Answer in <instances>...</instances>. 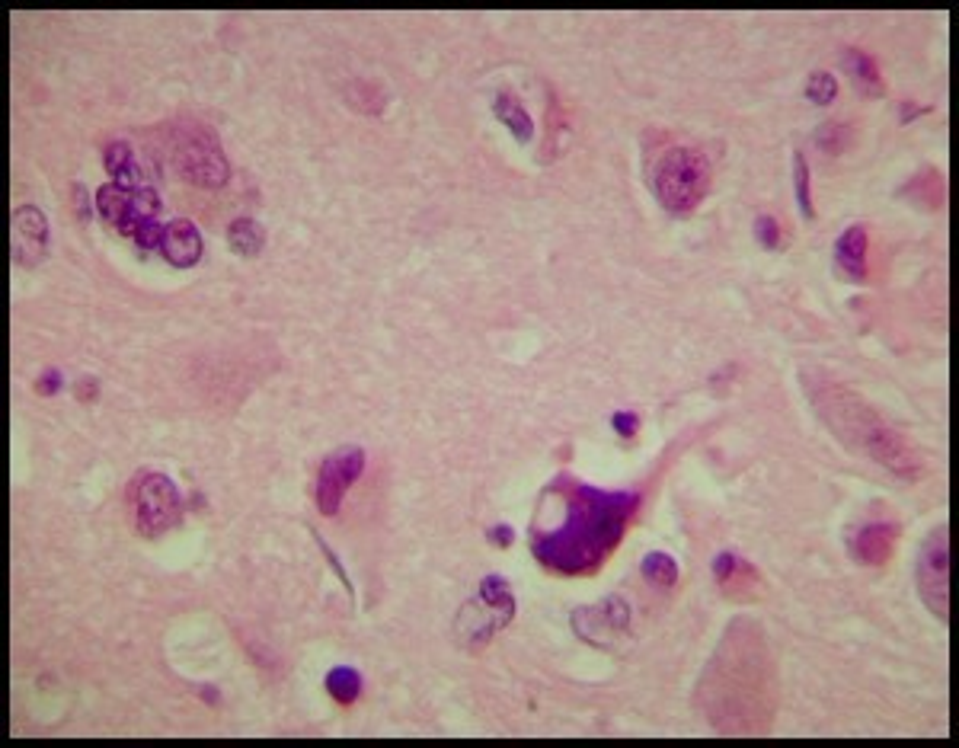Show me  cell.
I'll return each mask as SVG.
<instances>
[{
	"instance_id": "6da1fadb",
	"label": "cell",
	"mask_w": 959,
	"mask_h": 748,
	"mask_svg": "<svg viewBox=\"0 0 959 748\" xmlns=\"http://www.w3.org/2000/svg\"><path fill=\"white\" fill-rule=\"evenodd\" d=\"M541 506L557 512L560 522L538 512L528 528L534 557L554 573L579 576L592 573L601 560L611 557L630 515L637 512V496L592 490L576 480H557L544 493Z\"/></svg>"
},
{
	"instance_id": "7a4b0ae2",
	"label": "cell",
	"mask_w": 959,
	"mask_h": 748,
	"mask_svg": "<svg viewBox=\"0 0 959 748\" xmlns=\"http://www.w3.org/2000/svg\"><path fill=\"white\" fill-rule=\"evenodd\" d=\"M803 381L809 390L812 410L819 413V419L832 429L835 438H841L844 448H851L854 454H864V458L876 461L899 480H921L924 474L921 451L908 442L880 410H873L851 387L825 378L819 371H806Z\"/></svg>"
},
{
	"instance_id": "3957f363",
	"label": "cell",
	"mask_w": 959,
	"mask_h": 748,
	"mask_svg": "<svg viewBox=\"0 0 959 748\" xmlns=\"http://www.w3.org/2000/svg\"><path fill=\"white\" fill-rule=\"evenodd\" d=\"M707 688L717 691L733 717L726 720V733L752 736L765 733L774 707V675L765 649V637L755 624L739 621L729 627V637L720 649V659L707 672Z\"/></svg>"
},
{
	"instance_id": "277c9868",
	"label": "cell",
	"mask_w": 959,
	"mask_h": 748,
	"mask_svg": "<svg viewBox=\"0 0 959 748\" xmlns=\"http://www.w3.org/2000/svg\"><path fill=\"white\" fill-rule=\"evenodd\" d=\"M710 189V160L688 144L669 148L653 170V192L665 211L688 215L704 202Z\"/></svg>"
},
{
	"instance_id": "5b68a950",
	"label": "cell",
	"mask_w": 959,
	"mask_h": 748,
	"mask_svg": "<svg viewBox=\"0 0 959 748\" xmlns=\"http://www.w3.org/2000/svg\"><path fill=\"white\" fill-rule=\"evenodd\" d=\"M173 164L183 180L202 189H221L231 180L218 135L202 122H180L173 128Z\"/></svg>"
},
{
	"instance_id": "8992f818",
	"label": "cell",
	"mask_w": 959,
	"mask_h": 748,
	"mask_svg": "<svg viewBox=\"0 0 959 748\" xmlns=\"http://www.w3.org/2000/svg\"><path fill=\"white\" fill-rule=\"evenodd\" d=\"M915 579L928 611L940 617V624H947L950 621V531L947 525H937L928 534V541L921 544Z\"/></svg>"
},
{
	"instance_id": "52a82bcc",
	"label": "cell",
	"mask_w": 959,
	"mask_h": 748,
	"mask_svg": "<svg viewBox=\"0 0 959 748\" xmlns=\"http://www.w3.org/2000/svg\"><path fill=\"white\" fill-rule=\"evenodd\" d=\"M180 515H183V499L170 477L151 474L141 480L135 493V518L144 538H157V534L180 525Z\"/></svg>"
},
{
	"instance_id": "ba28073f",
	"label": "cell",
	"mask_w": 959,
	"mask_h": 748,
	"mask_svg": "<svg viewBox=\"0 0 959 748\" xmlns=\"http://www.w3.org/2000/svg\"><path fill=\"white\" fill-rule=\"evenodd\" d=\"M362 470H365V451L362 448H339L320 464L317 490H314L320 515L330 518V515H336L339 509H343L346 490L362 477Z\"/></svg>"
},
{
	"instance_id": "9c48e42d",
	"label": "cell",
	"mask_w": 959,
	"mask_h": 748,
	"mask_svg": "<svg viewBox=\"0 0 959 748\" xmlns=\"http://www.w3.org/2000/svg\"><path fill=\"white\" fill-rule=\"evenodd\" d=\"M48 253V218L36 205L13 211V263L36 269Z\"/></svg>"
},
{
	"instance_id": "30bf717a",
	"label": "cell",
	"mask_w": 959,
	"mask_h": 748,
	"mask_svg": "<svg viewBox=\"0 0 959 748\" xmlns=\"http://www.w3.org/2000/svg\"><path fill=\"white\" fill-rule=\"evenodd\" d=\"M160 253L173 269H192L202 259V234L199 227L186 218H176L164 227L160 237Z\"/></svg>"
},
{
	"instance_id": "8fae6325",
	"label": "cell",
	"mask_w": 959,
	"mask_h": 748,
	"mask_svg": "<svg viewBox=\"0 0 959 748\" xmlns=\"http://www.w3.org/2000/svg\"><path fill=\"white\" fill-rule=\"evenodd\" d=\"M896 541H899V525L870 522V525L854 531L851 554H854L857 563H864V566H883L892 557V550H896Z\"/></svg>"
},
{
	"instance_id": "7c38bea8",
	"label": "cell",
	"mask_w": 959,
	"mask_h": 748,
	"mask_svg": "<svg viewBox=\"0 0 959 748\" xmlns=\"http://www.w3.org/2000/svg\"><path fill=\"white\" fill-rule=\"evenodd\" d=\"M867 253H870V234L864 224H851L835 240V269L848 282H864L867 279Z\"/></svg>"
},
{
	"instance_id": "4fadbf2b",
	"label": "cell",
	"mask_w": 959,
	"mask_h": 748,
	"mask_svg": "<svg viewBox=\"0 0 959 748\" xmlns=\"http://www.w3.org/2000/svg\"><path fill=\"white\" fill-rule=\"evenodd\" d=\"M493 112H496V119L515 135V141L528 144V141L534 138V119H531V112L522 106V100H518L512 90H502V93L496 96Z\"/></svg>"
},
{
	"instance_id": "5bb4252c",
	"label": "cell",
	"mask_w": 959,
	"mask_h": 748,
	"mask_svg": "<svg viewBox=\"0 0 959 748\" xmlns=\"http://www.w3.org/2000/svg\"><path fill=\"white\" fill-rule=\"evenodd\" d=\"M713 576L723 585L726 592H742V585H755L758 573L752 563H745L736 550H720L717 560H713Z\"/></svg>"
},
{
	"instance_id": "9a60e30c",
	"label": "cell",
	"mask_w": 959,
	"mask_h": 748,
	"mask_svg": "<svg viewBox=\"0 0 959 748\" xmlns=\"http://www.w3.org/2000/svg\"><path fill=\"white\" fill-rule=\"evenodd\" d=\"M902 195H908V199H915V202L928 205V208H944V202H947L944 173L934 170V167H924L921 173H915L912 180H908Z\"/></svg>"
},
{
	"instance_id": "2e32d148",
	"label": "cell",
	"mask_w": 959,
	"mask_h": 748,
	"mask_svg": "<svg viewBox=\"0 0 959 748\" xmlns=\"http://www.w3.org/2000/svg\"><path fill=\"white\" fill-rule=\"evenodd\" d=\"M844 64H848L851 77L857 80V87L867 96H883L886 84H883L880 64H876L873 55H867L864 48H848V52H844Z\"/></svg>"
},
{
	"instance_id": "e0dca14e",
	"label": "cell",
	"mask_w": 959,
	"mask_h": 748,
	"mask_svg": "<svg viewBox=\"0 0 959 748\" xmlns=\"http://www.w3.org/2000/svg\"><path fill=\"white\" fill-rule=\"evenodd\" d=\"M93 202H96V211H100V218H103L109 227L122 231V224H125V218H128V202H132V189H122V186H116V183H106V186L96 189Z\"/></svg>"
},
{
	"instance_id": "ac0fdd59",
	"label": "cell",
	"mask_w": 959,
	"mask_h": 748,
	"mask_svg": "<svg viewBox=\"0 0 959 748\" xmlns=\"http://www.w3.org/2000/svg\"><path fill=\"white\" fill-rule=\"evenodd\" d=\"M480 601L486 608H490L502 627H506L512 617H515V595H512V585L502 579V576H486L480 582Z\"/></svg>"
},
{
	"instance_id": "d6986e66",
	"label": "cell",
	"mask_w": 959,
	"mask_h": 748,
	"mask_svg": "<svg viewBox=\"0 0 959 748\" xmlns=\"http://www.w3.org/2000/svg\"><path fill=\"white\" fill-rule=\"evenodd\" d=\"M227 243L234 247V253L240 256H259L266 247V231L263 224L253 218H234L231 227H227Z\"/></svg>"
},
{
	"instance_id": "ffe728a7",
	"label": "cell",
	"mask_w": 959,
	"mask_h": 748,
	"mask_svg": "<svg viewBox=\"0 0 959 748\" xmlns=\"http://www.w3.org/2000/svg\"><path fill=\"white\" fill-rule=\"evenodd\" d=\"M160 211V199L154 189H132V202H128V218L122 224L125 237H135L144 224H154Z\"/></svg>"
},
{
	"instance_id": "44dd1931",
	"label": "cell",
	"mask_w": 959,
	"mask_h": 748,
	"mask_svg": "<svg viewBox=\"0 0 959 748\" xmlns=\"http://www.w3.org/2000/svg\"><path fill=\"white\" fill-rule=\"evenodd\" d=\"M103 164H106V173L112 176V183H116V186H122V189L135 186V180H138L135 157H132V148H128L125 141H109L106 144Z\"/></svg>"
},
{
	"instance_id": "7402d4cb",
	"label": "cell",
	"mask_w": 959,
	"mask_h": 748,
	"mask_svg": "<svg viewBox=\"0 0 959 748\" xmlns=\"http://www.w3.org/2000/svg\"><path fill=\"white\" fill-rule=\"evenodd\" d=\"M327 691L336 704L352 707L362 694V675L349 669V665H336V669L327 672Z\"/></svg>"
},
{
	"instance_id": "603a6c76",
	"label": "cell",
	"mask_w": 959,
	"mask_h": 748,
	"mask_svg": "<svg viewBox=\"0 0 959 748\" xmlns=\"http://www.w3.org/2000/svg\"><path fill=\"white\" fill-rule=\"evenodd\" d=\"M640 573H643V579H649L653 585L672 589V585L678 582V563L669 554H662V550H653V554H646Z\"/></svg>"
},
{
	"instance_id": "cb8c5ba5",
	"label": "cell",
	"mask_w": 959,
	"mask_h": 748,
	"mask_svg": "<svg viewBox=\"0 0 959 748\" xmlns=\"http://www.w3.org/2000/svg\"><path fill=\"white\" fill-rule=\"evenodd\" d=\"M809 160L796 151L793 154V180H796V202H800V211H803V218L806 221H812L816 218V205H812V186H809Z\"/></svg>"
},
{
	"instance_id": "d4e9b609",
	"label": "cell",
	"mask_w": 959,
	"mask_h": 748,
	"mask_svg": "<svg viewBox=\"0 0 959 748\" xmlns=\"http://www.w3.org/2000/svg\"><path fill=\"white\" fill-rule=\"evenodd\" d=\"M851 125H844V122H828V125H822L819 132H816V144L825 151V154H841V151H848V144H851Z\"/></svg>"
},
{
	"instance_id": "484cf974",
	"label": "cell",
	"mask_w": 959,
	"mask_h": 748,
	"mask_svg": "<svg viewBox=\"0 0 959 748\" xmlns=\"http://www.w3.org/2000/svg\"><path fill=\"white\" fill-rule=\"evenodd\" d=\"M806 96L816 106H832L838 100V80L828 71H816L806 80Z\"/></svg>"
},
{
	"instance_id": "4316f807",
	"label": "cell",
	"mask_w": 959,
	"mask_h": 748,
	"mask_svg": "<svg viewBox=\"0 0 959 748\" xmlns=\"http://www.w3.org/2000/svg\"><path fill=\"white\" fill-rule=\"evenodd\" d=\"M755 240L765 250H777L780 247V224L771 215H758L755 218Z\"/></svg>"
},
{
	"instance_id": "83f0119b",
	"label": "cell",
	"mask_w": 959,
	"mask_h": 748,
	"mask_svg": "<svg viewBox=\"0 0 959 748\" xmlns=\"http://www.w3.org/2000/svg\"><path fill=\"white\" fill-rule=\"evenodd\" d=\"M611 426H614V432L621 435V438H633V435H637V429H640V419H637V413L621 410V413L611 416Z\"/></svg>"
},
{
	"instance_id": "f1b7e54d",
	"label": "cell",
	"mask_w": 959,
	"mask_h": 748,
	"mask_svg": "<svg viewBox=\"0 0 959 748\" xmlns=\"http://www.w3.org/2000/svg\"><path fill=\"white\" fill-rule=\"evenodd\" d=\"M36 390H39L42 397H55L58 390H61V371H55V368H52V371H45L42 378L36 381Z\"/></svg>"
},
{
	"instance_id": "f546056e",
	"label": "cell",
	"mask_w": 959,
	"mask_h": 748,
	"mask_svg": "<svg viewBox=\"0 0 959 748\" xmlns=\"http://www.w3.org/2000/svg\"><path fill=\"white\" fill-rule=\"evenodd\" d=\"M490 541H493L496 547H512V541H515L512 525H493V528H490Z\"/></svg>"
},
{
	"instance_id": "4dcf8cb0",
	"label": "cell",
	"mask_w": 959,
	"mask_h": 748,
	"mask_svg": "<svg viewBox=\"0 0 959 748\" xmlns=\"http://www.w3.org/2000/svg\"><path fill=\"white\" fill-rule=\"evenodd\" d=\"M74 205H77V218L87 221L90 218V195L84 186H74Z\"/></svg>"
},
{
	"instance_id": "1f68e13d",
	"label": "cell",
	"mask_w": 959,
	"mask_h": 748,
	"mask_svg": "<svg viewBox=\"0 0 959 748\" xmlns=\"http://www.w3.org/2000/svg\"><path fill=\"white\" fill-rule=\"evenodd\" d=\"M96 394H100V387H96V381H90V378H84L77 384V397L84 400V403H90V400H96Z\"/></svg>"
},
{
	"instance_id": "d6a6232c",
	"label": "cell",
	"mask_w": 959,
	"mask_h": 748,
	"mask_svg": "<svg viewBox=\"0 0 959 748\" xmlns=\"http://www.w3.org/2000/svg\"><path fill=\"white\" fill-rule=\"evenodd\" d=\"M899 112H902V122H912L915 116H924V112H931V109H928V106H915V103H908V100H905Z\"/></svg>"
}]
</instances>
